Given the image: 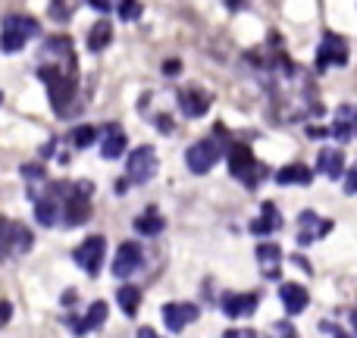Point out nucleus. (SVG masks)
Returning <instances> with one entry per match:
<instances>
[{
  "instance_id": "f257e3e1",
  "label": "nucleus",
  "mask_w": 357,
  "mask_h": 338,
  "mask_svg": "<svg viewBox=\"0 0 357 338\" xmlns=\"http://www.w3.org/2000/svg\"><path fill=\"white\" fill-rule=\"evenodd\" d=\"M248 60L254 63V69L266 75V88L273 98V113L282 123H301L310 116H323V104L317 98V85L298 63H291L285 56V50L279 47V35H273V41L260 50H251Z\"/></svg>"
},
{
  "instance_id": "f03ea898",
  "label": "nucleus",
  "mask_w": 357,
  "mask_h": 338,
  "mask_svg": "<svg viewBox=\"0 0 357 338\" xmlns=\"http://www.w3.org/2000/svg\"><path fill=\"white\" fill-rule=\"evenodd\" d=\"M38 79L47 85L50 107L63 116L79 91V56L66 35H54L44 41L41 60H38Z\"/></svg>"
},
{
  "instance_id": "7ed1b4c3",
  "label": "nucleus",
  "mask_w": 357,
  "mask_h": 338,
  "mask_svg": "<svg viewBox=\"0 0 357 338\" xmlns=\"http://www.w3.org/2000/svg\"><path fill=\"white\" fill-rule=\"evenodd\" d=\"M229 172H232L238 182H245V188H257V185L270 176V169H266L264 163L254 157V151L241 141L229 144Z\"/></svg>"
},
{
  "instance_id": "20e7f679",
  "label": "nucleus",
  "mask_w": 357,
  "mask_h": 338,
  "mask_svg": "<svg viewBox=\"0 0 357 338\" xmlns=\"http://www.w3.org/2000/svg\"><path fill=\"white\" fill-rule=\"evenodd\" d=\"M31 245H35V235H31V229L25 222L0 216V263H10V260L29 254Z\"/></svg>"
},
{
  "instance_id": "39448f33",
  "label": "nucleus",
  "mask_w": 357,
  "mask_h": 338,
  "mask_svg": "<svg viewBox=\"0 0 357 338\" xmlns=\"http://www.w3.org/2000/svg\"><path fill=\"white\" fill-rule=\"evenodd\" d=\"M91 197H94L91 182H69L66 201H63V226L66 229L85 226L88 216H91Z\"/></svg>"
},
{
  "instance_id": "423d86ee",
  "label": "nucleus",
  "mask_w": 357,
  "mask_h": 338,
  "mask_svg": "<svg viewBox=\"0 0 357 338\" xmlns=\"http://www.w3.org/2000/svg\"><path fill=\"white\" fill-rule=\"evenodd\" d=\"M41 35V25H38V19L31 16H6L3 19V35H0V47L6 50V54H16V50H22L25 44H29V38H38Z\"/></svg>"
},
{
  "instance_id": "0eeeda50",
  "label": "nucleus",
  "mask_w": 357,
  "mask_h": 338,
  "mask_svg": "<svg viewBox=\"0 0 357 338\" xmlns=\"http://www.w3.org/2000/svg\"><path fill=\"white\" fill-rule=\"evenodd\" d=\"M69 182H50L41 197H35V216L41 226H60L63 222V201H66Z\"/></svg>"
},
{
  "instance_id": "6e6552de",
  "label": "nucleus",
  "mask_w": 357,
  "mask_h": 338,
  "mask_svg": "<svg viewBox=\"0 0 357 338\" xmlns=\"http://www.w3.org/2000/svg\"><path fill=\"white\" fill-rule=\"evenodd\" d=\"M226 151V144L213 141V138H204V141H195L188 151H185V163L195 176H204V172L213 169V163L220 160V154Z\"/></svg>"
},
{
  "instance_id": "1a4fd4ad",
  "label": "nucleus",
  "mask_w": 357,
  "mask_h": 338,
  "mask_svg": "<svg viewBox=\"0 0 357 338\" xmlns=\"http://www.w3.org/2000/svg\"><path fill=\"white\" fill-rule=\"evenodd\" d=\"M104 254H107V238L104 235H91V238H85L73 251V260H75V266H82V270L88 272V276H98L100 266H104Z\"/></svg>"
},
{
  "instance_id": "9d476101",
  "label": "nucleus",
  "mask_w": 357,
  "mask_h": 338,
  "mask_svg": "<svg viewBox=\"0 0 357 338\" xmlns=\"http://www.w3.org/2000/svg\"><path fill=\"white\" fill-rule=\"evenodd\" d=\"M345 63H348V41L342 35L326 31L320 47H317V69L326 72V69H339V66H345Z\"/></svg>"
},
{
  "instance_id": "9b49d317",
  "label": "nucleus",
  "mask_w": 357,
  "mask_h": 338,
  "mask_svg": "<svg viewBox=\"0 0 357 338\" xmlns=\"http://www.w3.org/2000/svg\"><path fill=\"white\" fill-rule=\"evenodd\" d=\"M157 172V151L151 144H142L129 154V163H126V176H129L132 185H144L151 182Z\"/></svg>"
},
{
  "instance_id": "f8f14e48",
  "label": "nucleus",
  "mask_w": 357,
  "mask_h": 338,
  "mask_svg": "<svg viewBox=\"0 0 357 338\" xmlns=\"http://www.w3.org/2000/svg\"><path fill=\"white\" fill-rule=\"evenodd\" d=\"M329 232H333V222L320 220L314 210H304V213L298 216V245L301 247L314 245V241H320L323 235H329Z\"/></svg>"
},
{
  "instance_id": "ddd939ff",
  "label": "nucleus",
  "mask_w": 357,
  "mask_h": 338,
  "mask_svg": "<svg viewBox=\"0 0 357 338\" xmlns=\"http://www.w3.org/2000/svg\"><path fill=\"white\" fill-rule=\"evenodd\" d=\"M144 254H142V245L138 241H126V245H119L116 257H113V276L116 279H129L138 272V266H142Z\"/></svg>"
},
{
  "instance_id": "4468645a",
  "label": "nucleus",
  "mask_w": 357,
  "mask_h": 338,
  "mask_svg": "<svg viewBox=\"0 0 357 338\" xmlns=\"http://www.w3.org/2000/svg\"><path fill=\"white\" fill-rule=\"evenodd\" d=\"M210 104H213V98L204 88H178V110L188 119H201L210 110Z\"/></svg>"
},
{
  "instance_id": "2eb2a0df",
  "label": "nucleus",
  "mask_w": 357,
  "mask_h": 338,
  "mask_svg": "<svg viewBox=\"0 0 357 338\" xmlns=\"http://www.w3.org/2000/svg\"><path fill=\"white\" fill-rule=\"evenodd\" d=\"M335 141H354L357 138V107L354 104H342L333 116V125H329Z\"/></svg>"
},
{
  "instance_id": "dca6fc26",
  "label": "nucleus",
  "mask_w": 357,
  "mask_h": 338,
  "mask_svg": "<svg viewBox=\"0 0 357 338\" xmlns=\"http://www.w3.org/2000/svg\"><path fill=\"white\" fill-rule=\"evenodd\" d=\"M197 316H201L197 304H167V307H163V323H167L169 332H182Z\"/></svg>"
},
{
  "instance_id": "f3484780",
  "label": "nucleus",
  "mask_w": 357,
  "mask_h": 338,
  "mask_svg": "<svg viewBox=\"0 0 357 338\" xmlns=\"http://www.w3.org/2000/svg\"><path fill=\"white\" fill-rule=\"evenodd\" d=\"M257 263L266 279H279V272H282V247L273 245V241L257 245Z\"/></svg>"
},
{
  "instance_id": "a211bd4d",
  "label": "nucleus",
  "mask_w": 357,
  "mask_h": 338,
  "mask_svg": "<svg viewBox=\"0 0 357 338\" xmlns=\"http://www.w3.org/2000/svg\"><path fill=\"white\" fill-rule=\"evenodd\" d=\"M220 307L226 316L241 320V316H251L257 310V295H235V291H229V295H222Z\"/></svg>"
},
{
  "instance_id": "6ab92c4d",
  "label": "nucleus",
  "mask_w": 357,
  "mask_h": 338,
  "mask_svg": "<svg viewBox=\"0 0 357 338\" xmlns=\"http://www.w3.org/2000/svg\"><path fill=\"white\" fill-rule=\"evenodd\" d=\"M126 148H129V138H126V132L119 129V125H107L104 129V141H100V157L104 160H119V154H126Z\"/></svg>"
},
{
  "instance_id": "aec40b11",
  "label": "nucleus",
  "mask_w": 357,
  "mask_h": 338,
  "mask_svg": "<svg viewBox=\"0 0 357 338\" xmlns=\"http://www.w3.org/2000/svg\"><path fill=\"white\" fill-rule=\"evenodd\" d=\"M279 298H282V307H285V314L289 316L301 314V310L307 307V301H310L307 289H304V285H295V282H285L282 289H279Z\"/></svg>"
},
{
  "instance_id": "412c9836",
  "label": "nucleus",
  "mask_w": 357,
  "mask_h": 338,
  "mask_svg": "<svg viewBox=\"0 0 357 338\" xmlns=\"http://www.w3.org/2000/svg\"><path fill=\"white\" fill-rule=\"evenodd\" d=\"M317 169L326 178H342L345 176V154L339 148H323L317 154Z\"/></svg>"
},
{
  "instance_id": "4be33fe9",
  "label": "nucleus",
  "mask_w": 357,
  "mask_h": 338,
  "mask_svg": "<svg viewBox=\"0 0 357 338\" xmlns=\"http://www.w3.org/2000/svg\"><path fill=\"white\" fill-rule=\"evenodd\" d=\"M279 229H282V216H279V207L266 201L264 207H260V220L251 222V232H254V235H273V232H279Z\"/></svg>"
},
{
  "instance_id": "5701e85b",
  "label": "nucleus",
  "mask_w": 357,
  "mask_h": 338,
  "mask_svg": "<svg viewBox=\"0 0 357 338\" xmlns=\"http://www.w3.org/2000/svg\"><path fill=\"white\" fill-rule=\"evenodd\" d=\"M113 41V22L110 19H98V22L91 25V31H88V50L91 54H100V50H107Z\"/></svg>"
},
{
  "instance_id": "b1692460",
  "label": "nucleus",
  "mask_w": 357,
  "mask_h": 338,
  "mask_svg": "<svg viewBox=\"0 0 357 338\" xmlns=\"http://www.w3.org/2000/svg\"><path fill=\"white\" fill-rule=\"evenodd\" d=\"M163 229H167V220L160 216V210H157V207H148L144 213H138V220H135V232L138 235L154 238V235H160Z\"/></svg>"
},
{
  "instance_id": "393cba45",
  "label": "nucleus",
  "mask_w": 357,
  "mask_h": 338,
  "mask_svg": "<svg viewBox=\"0 0 357 338\" xmlns=\"http://www.w3.org/2000/svg\"><path fill=\"white\" fill-rule=\"evenodd\" d=\"M314 172H310L304 163H291V167H282L276 172V182L279 185H310Z\"/></svg>"
},
{
  "instance_id": "a878e982",
  "label": "nucleus",
  "mask_w": 357,
  "mask_h": 338,
  "mask_svg": "<svg viewBox=\"0 0 357 338\" xmlns=\"http://www.w3.org/2000/svg\"><path fill=\"white\" fill-rule=\"evenodd\" d=\"M104 320H107V304L104 301H94L91 304V307H88V314H85V320H82V323H75V332H91V329H100V326H104Z\"/></svg>"
},
{
  "instance_id": "bb28decb",
  "label": "nucleus",
  "mask_w": 357,
  "mask_h": 338,
  "mask_svg": "<svg viewBox=\"0 0 357 338\" xmlns=\"http://www.w3.org/2000/svg\"><path fill=\"white\" fill-rule=\"evenodd\" d=\"M116 301H119V307H123L126 314L135 316L138 314V304H142V291H138L135 285H123V289L116 291Z\"/></svg>"
},
{
  "instance_id": "cd10ccee",
  "label": "nucleus",
  "mask_w": 357,
  "mask_h": 338,
  "mask_svg": "<svg viewBox=\"0 0 357 338\" xmlns=\"http://www.w3.org/2000/svg\"><path fill=\"white\" fill-rule=\"evenodd\" d=\"M98 138H100V129H94V125H75L73 129V144L75 148H91Z\"/></svg>"
},
{
  "instance_id": "c85d7f7f",
  "label": "nucleus",
  "mask_w": 357,
  "mask_h": 338,
  "mask_svg": "<svg viewBox=\"0 0 357 338\" xmlns=\"http://www.w3.org/2000/svg\"><path fill=\"white\" fill-rule=\"evenodd\" d=\"M82 0H54L50 3V16L56 19V22H66V19H73V13L79 10Z\"/></svg>"
},
{
  "instance_id": "c756f323",
  "label": "nucleus",
  "mask_w": 357,
  "mask_h": 338,
  "mask_svg": "<svg viewBox=\"0 0 357 338\" xmlns=\"http://www.w3.org/2000/svg\"><path fill=\"white\" fill-rule=\"evenodd\" d=\"M116 13H119V19H123V22H132V19L142 16V3H138V0H119Z\"/></svg>"
},
{
  "instance_id": "7c9ffc66",
  "label": "nucleus",
  "mask_w": 357,
  "mask_h": 338,
  "mask_svg": "<svg viewBox=\"0 0 357 338\" xmlns=\"http://www.w3.org/2000/svg\"><path fill=\"white\" fill-rule=\"evenodd\" d=\"M345 194H357V163L348 169V176H345Z\"/></svg>"
},
{
  "instance_id": "2f4dec72",
  "label": "nucleus",
  "mask_w": 357,
  "mask_h": 338,
  "mask_svg": "<svg viewBox=\"0 0 357 338\" xmlns=\"http://www.w3.org/2000/svg\"><path fill=\"white\" fill-rule=\"evenodd\" d=\"M13 316V304L10 301H0V326H6Z\"/></svg>"
},
{
  "instance_id": "473e14b6",
  "label": "nucleus",
  "mask_w": 357,
  "mask_h": 338,
  "mask_svg": "<svg viewBox=\"0 0 357 338\" xmlns=\"http://www.w3.org/2000/svg\"><path fill=\"white\" fill-rule=\"evenodd\" d=\"M178 72H182V63H178V60H167V63H163V75H178Z\"/></svg>"
},
{
  "instance_id": "72a5a7b5",
  "label": "nucleus",
  "mask_w": 357,
  "mask_h": 338,
  "mask_svg": "<svg viewBox=\"0 0 357 338\" xmlns=\"http://www.w3.org/2000/svg\"><path fill=\"white\" fill-rule=\"evenodd\" d=\"M88 3H91L98 13H110V0H88Z\"/></svg>"
},
{
  "instance_id": "f704fd0d",
  "label": "nucleus",
  "mask_w": 357,
  "mask_h": 338,
  "mask_svg": "<svg viewBox=\"0 0 357 338\" xmlns=\"http://www.w3.org/2000/svg\"><path fill=\"white\" fill-rule=\"evenodd\" d=\"M129 176H126V178H116V185H113V188H116V194H126V188H129Z\"/></svg>"
},
{
  "instance_id": "c9c22d12",
  "label": "nucleus",
  "mask_w": 357,
  "mask_h": 338,
  "mask_svg": "<svg viewBox=\"0 0 357 338\" xmlns=\"http://www.w3.org/2000/svg\"><path fill=\"white\" fill-rule=\"evenodd\" d=\"M75 301H79V295H75V291H73V289H69V291H66V295H63V304H66V307H73V304H75Z\"/></svg>"
},
{
  "instance_id": "e433bc0d",
  "label": "nucleus",
  "mask_w": 357,
  "mask_h": 338,
  "mask_svg": "<svg viewBox=\"0 0 357 338\" xmlns=\"http://www.w3.org/2000/svg\"><path fill=\"white\" fill-rule=\"evenodd\" d=\"M320 329H323V332H333V335H342V329H339V326H333V323H323V326H320Z\"/></svg>"
},
{
  "instance_id": "4c0bfd02",
  "label": "nucleus",
  "mask_w": 357,
  "mask_h": 338,
  "mask_svg": "<svg viewBox=\"0 0 357 338\" xmlns=\"http://www.w3.org/2000/svg\"><path fill=\"white\" fill-rule=\"evenodd\" d=\"M226 335H229V338H232V335H254V332H251V329H229V332H226Z\"/></svg>"
},
{
  "instance_id": "58836bf2",
  "label": "nucleus",
  "mask_w": 357,
  "mask_h": 338,
  "mask_svg": "<svg viewBox=\"0 0 357 338\" xmlns=\"http://www.w3.org/2000/svg\"><path fill=\"white\" fill-rule=\"evenodd\" d=\"M226 6H229V10H241V6H245V0H226Z\"/></svg>"
},
{
  "instance_id": "ea45409f",
  "label": "nucleus",
  "mask_w": 357,
  "mask_h": 338,
  "mask_svg": "<svg viewBox=\"0 0 357 338\" xmlns=\"http://www.w3.org/2000/svg\"><path fill=\"white\" fill-rule=\"evenodd\" d=\"M295 266H301L304 272H310V263H307V260H304V257H295Z\"/></svg>"
},
{
  "instance_id": "a19ab883",
  "label": "nucleus",
  "mask_w": 357,
  "mask_h": 338,
  "mask_svg": "<svg viewBox=\"0 0 357 338\" xmlns=\"http://www.w3.org/2000/svg\"><path fill=\"white\" fill-rule=\"evenodd\" d=\"M351 326H354V332H357V310H354V316H351Z\"/></svg>"
},
{
  "instance_id": "79ce46f5",
  "label": "nucleus",
  "mask_w": 357,
  "mask_h": 338,
  "mask_svg": "<svg viewBox=\"0 0 357 338\" xmlns=\"http://www.w3.org/2000/svg\"><path fill=\"white\" fill-rule=\"evenodd\" d=\"M0 100H3V94H0Z\"/></svg>"
}]
</instances>
